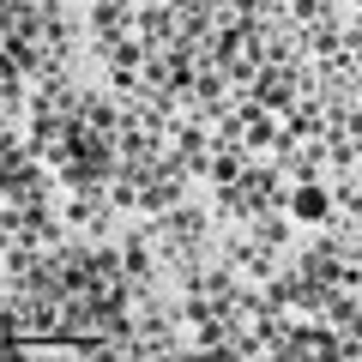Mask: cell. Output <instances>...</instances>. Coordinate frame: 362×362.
Here are the masks:
<instances>
[{"label":"cell","mask_w":362,"mask_h":362,"mask_svg":"<svg viewBox=\"0 0 362 362\" xmlns=\"http://www.w3.org/2000/svg\"><path fill=\"white\" fill-rule=\"evenodd\" d=\"M290 218H296L302 230H326V218H332V181L326 175L296 181V187H290Z\"/></svg>","instance_id":"6da1fadb"}]
</instances>
